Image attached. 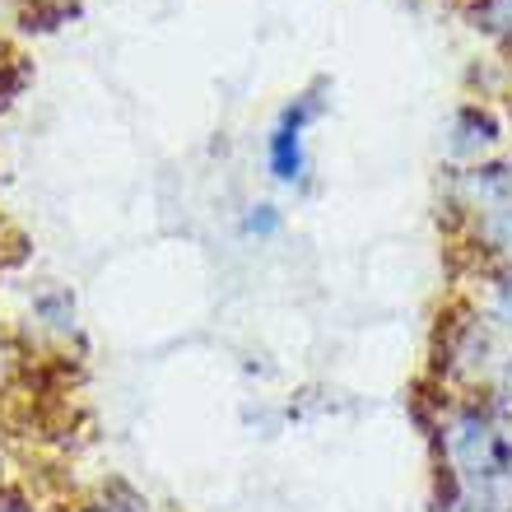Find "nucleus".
I'll return each instance as SVG.
<instances>
[{"label": "nucleus", "instance_id": "obj_3", "mask_svg": "<svg viewBox=\"0 0 512 512\" xmlns=\"http://www.w3.org/2000/svg\"><path fill=\"white\" fill-rule=\"evenodd\" d=\"M252 238H270V233H280V215L270 210V205H252V215H247V224H243Z\"/></svg>", "mask_w": 512, "mask_h": 512}, {"label": "nucleus", "instance_id": "obj_1", "mask_svg": "<svg viewBox=\"0 0 512 512\" xmlns=\"http://www.w3.org/2000/svg\"><path fill=\"white\" fill-rule=\"evenodd\" d=\"M322 112V103L312 94L294 98L289 108H284L280 126H275V135H270V173H275V182H284V187H298L303 182V168H308V154H303V131H308V122Z\"/></svg>", "mask_w": 512, "mask_h": 512}, {"label": "nucleus", "instance_id": "obj_2", "mask_svg": "<svg viewBox=\"0 0 512 512\" xmlns=\"http://www.w3.org/2000/svg\"><path fill=\"white\" fill-rule=\"evenodd\" d=\"M75 512H154L149 508V499H140L135 489H126V485H112V489H103L98 499H89V503H80Z\"/></svg>", "mask_w": 512, "mask_h": 512}]
</instances>
